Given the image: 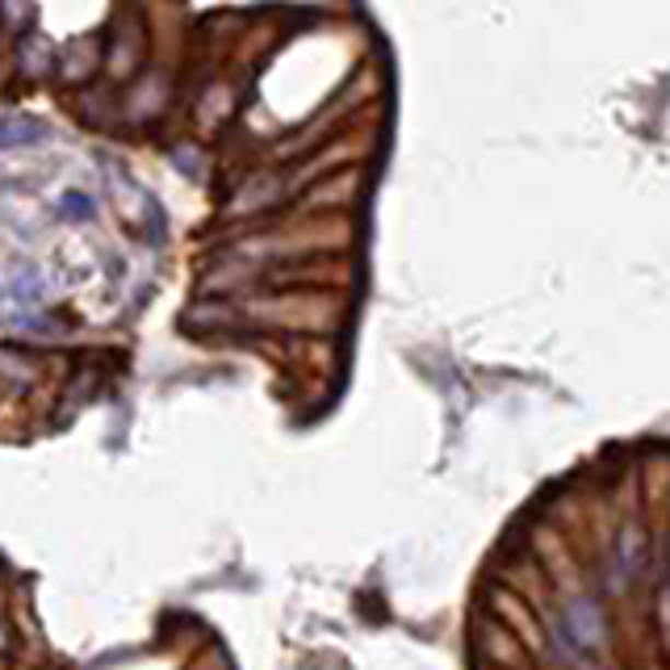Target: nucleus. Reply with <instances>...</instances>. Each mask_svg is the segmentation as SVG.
Instances as JSON below:
<instances>
[{"label":"nucleus","instance_id":"1","mask_svg":"<svg viewBox=\"0 0 670 670\" xmlns=\"http://www.w3.org/2000/svg\"><path fill=\"white\" fill-rule=\"evenodd\" d=\"M603 642V621L591 599H575L562 616V658H587Z\"/></svg>","mask_w":670,"mask_h":670},{"label":"nucleus","instance_id":"2","mask_svg":"<svg viewBox=\"0 0 670 670\" xmlns=\"http://www.w3.org/2000/svg\"><path fill=\"white\" fill-rule=\"evenodd\" d=\"M616 566H621L624 578H637L649 566V545L642 536V528H624L616 536Z\"/></svg>","mask_w":670,"mask_h":670},{"label":"nucleus","instance_id":"3","mask_svg":"<svg viewBox=\"0 0 670 670\" xmlns=\"http://www.w3.org/2000/svg\"><path fill=\"white\" fill-rule=\"evenodd\" d=\"M59 210H63L68 218H93L96 206L84 197V193H63V206H59Z\"/></svg>","mask_w":670,"mask_h":670}]
</instances>
